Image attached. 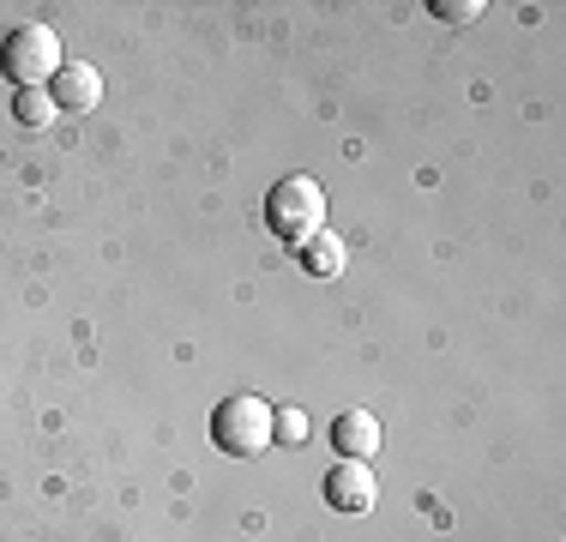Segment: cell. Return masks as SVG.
I'll return each instance as SVG.
<instances>
[{
  "mask_svg": "<svg viewBox=\"0 0 566 542\" xmlns=\"http://www.w3.org/2000/svg\"><path fill=\"white\" fill-rule=\"evenodd\" d=\"M265 229L283 241V248H302L326 229V187L314 175H283V181L265 194Z\"/></svg>",
  "mask_w": 566,
  "mask_h": 542,
  "instance_id": "1",
  "label": "cell"
},
{
  "mask_svg": "<svg viewBox=\"0 0 566 542\" xmlns=\"http://www.w3.org/2000/svg\"><path fill=\"white\" fill-rule=\"evenodd\" d=\"M272 440H277V410L253 392H235L211 410V446L229 458H260Z\"/></svg>",
  "mask_w": 566,
  "mask_h": 542,
  "instance_id": "2",
  "label": "cell"
},
{
  "mask_svg": "<svg viewBox=\"0 0 566 542\" xmlns=\"http://www.w3.org/2000/svg\"><path fill=\"white\" fill-rule=\"evenodd\" d=\"M0 73L19 91H49V79L61 73V37L49 24H19V31L0 43Z\"/></svg>",
  "mask_w": 566,
  "mask_h": 542,
  "instance_id": "3",
  "label": "cell"
},
{
  "mask_svg": "<svg viewBox=\"0 0 566 542\" xmlns=\"http://www.w3.org/2000/svg\"><path fill=\"white\" fill-rule=\"evenodd\" d=\"M374 500H380V482H374V470L361 465V458H338V465L326 470V507L374 512Z\"/></svg>",
  "mask_w": 566,
  "mask_h": 542,
  "instance_id": "4",
  "label": "cell"
},
{
  "mask_svg": "<svg viewBox=\"0 0 566 542\" xmlns=\"http://www.w3.org/2000/svg\"><path fill=\"white\" fill-rule=\"evenodd\" d=\"M49 97H55L61 115H91L103 103V73L85 61H61V73L49 79Z\"/></svg>",
  "mask_w": 566,
  "mask_h": 542,
  "instance_id": "5",
  "label": "cell"
},
{
  "mask_svg": "<svg viewBox=\"0 0 566 542\" xmlns=\"http://www.w3.org/2000/svg\"><path fill=\"white\" fill-rule=\"evenodd\" d=\"M332 446H338V458H361V465H368V458L380 452V423H374L368 410H344L338 423H332Z\"/></svg>",
  "mask_w": 566,
  "mask_h": 542,
  "instance_id": "6",
  "label": "cell"
},
{
  "mask_svg": "<svg viewBox=\"0 0 566 542\" xmlns=\"http://www.w3.org/2000/svg\"><path fill=\"white\" fill-rule=\"evenodd\" d=\"M295 260H302V271H307V278H338L349 253H344V241L332 236V229H319L314 241H302V248H295Z\"/></svg>",
  "mask_w": 566,
  "mask_h": 542,
  "instance_id": "7",
  "label": "cell"
},
{
  "mask_svg": "<svg viewBox=\"0 0 566 542\" xmlns=\"http://www.w3.org/2000/svg\"><path fill=\"white\" fill-rule=\"evenodd\" d=\"M12 115H19L24 127H49L61 108H55V97H49V91H19V97H12Z\"/></svg>",
  "mask_w": 566,
  "mask_h": 542,
  "instance_id": "8",
  "label": "cell"
},
{
  "mask_svg": "<svg viewBox=\"0 0 566 542\" xmlns=\"http://www.w3.org/2000/svg\"><path fill=\"white\" fill-rule=\"evenodd\" d=\"M434 19L440 24H470V19H482V0H434Z\"/></svg>",
  "mask_w": 566,
  "mask_h": 542,
  "instance_id": "9",
  "label": "cell"
},
{
  "mask_svg": "<svg viewBox=\"0 0 566 542\" xmlns=\"http://www.w3.org/2000/svg\"><path fill=\"white\" fill-rule=\"evenodd\" d=\"M277 434H283L290 446H295V440H307V416H302V410H283V416H277Z\"/></svg>",
  "mask_w": 566,
  "mask_h": 542,
  "instance_id": "10",
  "label": "cell"
}]
</instances>
